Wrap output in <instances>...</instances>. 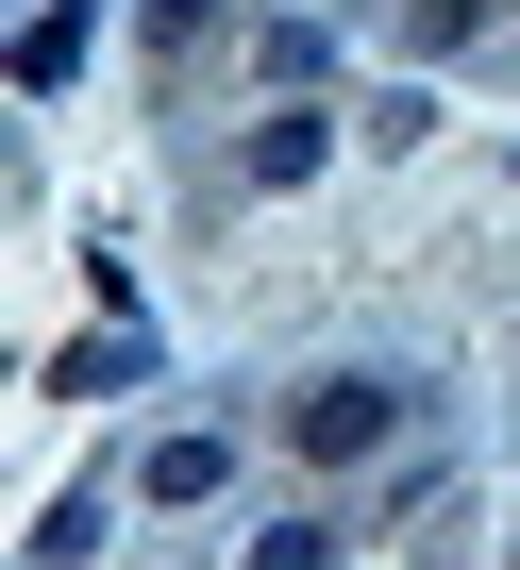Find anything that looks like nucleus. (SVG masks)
Returning a JSON list of instances; mask_svg holds the SVG:
<instances>
[{
  "instance_id": "nucleus-4",
  "label": "nucleus",
  "mask_w": 520,
  "mask_h": 570,
  "mask_svg": "<svg viewBox=\"0 0 520 570\" xmlns=\"http://www.w3.org/2000/svg\"><path fill=\"white\" fill-rule=\"evenodd\" d=\"M51 386H85V403H101V386H151V336H85V353H68Z\"/></svg>"
},
{
  "instance_id": "nucleus-2",
  "label": "nucleus",
  "mask_w": 520,
  "mask_h": 570,
  "mask_svg": "<svg viewBox=\"0 0 520 570\" xmlns=\"http://www.w3.org/2000/svg\"><path fill=\"white\" fill-rule=\"evenodd\" d=\"M135 487H151V503H218V487H235V436H168Z\"/></svg>"
},
{
  "instance_id": "nucleus-1",
  "label": "nucleus",
  "mask_w": 520,
  "mask_h": 570,
  "mask_svg": "<svg viewBox=\"0 0 520 570\" xmlns=\"http://www.w3.org/2000/svg\"><path fill=\"white\" fill-rule=\"evenodd\" d=\"M386 436H403V386H386V370H336V386L286 403V453H303V470H370Z\"/></svg>"
},
{
  "instance_id": "nucleus-3",
  "label": "nucleus",
  "mask_w": 520,
  "mask_h": 570,
  "mask_svg": "<svg viewBox=\"0 0 520 570\" xmlns=\"http://www.w3.org/2000/svg\"><path fill=\"white\" fill-rule=\"evenodd\" d=\"M68 68H85V0H51V18H35V35H18V85H35V101H51V85H68Z\"/></svg>"
},
{
  "instance_id": "nucleus-5",
  "label": "nucleus",
  "mask_w": 520,
  "mask_h": 570,
  "mask_svg": "<svg viewBox=\"0 0 520 570\" xmlns=\"http://www.w3.org/2000/svg\"><path fill=\"white\" fill-rule=\"evenodd\" d=\"M320 553H336L320 520H269V537H252V570H320Z\"/></svg>"
}]
</instances>
